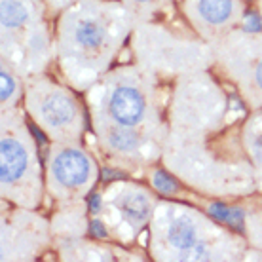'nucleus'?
<instances>
[{
	"label": "nucleus",
	"mask_w": 262,
	"mask_h": 262,
	"mask_svg": "<svg viewBox=\"0 0 262 262\" xmlns=\"http://www.w3.org/2000/svg\"><path fill=\"white\" fill-rule=\"evenodd\" d=\"M245 111L242 101L232 103V90L211 69L175 78L160 165L183 188L207 200L242 202L256 194L242 139Z\"/></svg>",
	"instance_id": "f257e3e1"
},
{
	"label": "nucleus",
	"mask_w": 262,
	"mask_h": 262,
	"mask_svg": "<svg viewBox=\"0 0 262 262\" xmlns=\"http://www.w3.org/2000/svg\"><path fill=\"white\" fill-rule=\"evenodd\" d=\"M0 88H2V93H0V111H6V108H13V106L21 105L25 82H23V78L13 71L12 67L2 63V61H0Z\"/></svg>",
	"instance_id": "a211bd4d"
},
{
	"label": "nucleus",
	"mask_w": 262,
	"mask_h": 262,
	"mask_svg": "<svg viewBox=\"0 0 262 262\" xmlns=\"http://www.w3.org/2000/svg\"><path fill=\"white\" fill-rule=\"evenodd\" d=\"M135 17L120 0H76L55 19V67L63 82L84 93L129 46Z\"/></svg>",
	"instance_id": "7ed1b4c3"
},
{
	"label": "nucleus",
	"mask_w": 262,
	"mask_h": 262,
	"mask_svg": "<svg viewBox=\"0 0 262 262\" xmlns=\"http://www.w3.org/2000/svg\"><path fill=\"white\" fill-rule=\"evenodd\" d=\"M48 6V12H50V15L53 17V21L57 19V15H59L63 10H67L69 6H72L76 0H44Z\"/></svg>",
	"instance_id": "6ab92c4d"
},
{
	"label": "nucleus",
	"mask_w": 262,
	"mask_h": 262,
	"mask_svg": "<svg viewBox=\"0 0 262 262\" xmlns=\"http://www.w3.org/2000/svg\"><path fill=\"white\" fill-rule=\"evenodd\" d=\"M255 253L247 237L203 209L160 198L148 226L146 255L154 262H245Z\"/></svg>",
	"instance_id": "20e7f679"
},
{
	"label": "nucleus",
	"mask_w": 262,
	"mask_h": 262,
	"mask_svg": "<svg viewBox=\"0 0 262 262\" xmlns=\"http://www.w3.org/2000/svg\"><path fill=\"white\" fill-rule=\"evenodd\" d=\"M242 139L255 169L256 192L262 194V111H247L242 125Z\"/></svg>",
	"instance_id": "dca6fc26"
},
{
	"label": "nucleus",
	"mask_w": 262,
	"mask_h": 262,
	"mask_svg": "<svg viewBox=\"0 0 262 262\" xmlns=\"http://www.w3.org/2000/svg\"><path fill=\"white\" fill-rule=\"evenodd\" d=\"M255 6H256V15H258V21H260V27H262V0H255Z\"/></svg>",
	"instance_id": "aec40b11"
},
{
	"label": "nucleus",
	"mask_w": 262,
	"mask_h": 262,
	"mask_svg": "<svg viewBox=\"0 0 262 262\" xmlns=\"http://www.w3.org/2000/svg\"><path fill=\"white\" fill-rule=\"evenodd\" d=\"M50 72L23 78V101L31 124L48 143L85 141L90 133V114L84 95Z\"/></svg>",
	"instance_id": "6e6552de"
},
{
	"label": "nucleus",
	"mask_w": 262,
	"mask_h": 262,
	"mask_svg": "<svg viewBox=\"0 0 262 262\" xmlns=\"http://www.w3.org/2000/svg\"><path fill=\"white\" fill-rule=\"evenodd\" d=\"M23 105L0 111V198L40 209L46 198L44 162Z\"/></svg>",
	"instance_id": "0eeeda50"
},
{
	"label": "nucleus",
	"mask_w": 262,
	"mask_h": 262,
	"mask_svg": "<svg viewBox=\"0 0 262 262\" xmlns=\"http://www.w3.org/2000/svg\"><path fill=\"white\" fill-rule=\"evenodd\" d=\"M131 13L135 21H158L173 19L181 15L177 0H120Z\"/></svg>",
	"instance_id": "f3484780"
},
{
	"label": "nucleus",
	"mask_w": 262,
	"mask_h": 262,
	"mask_svg": "<svg viewBox=\"0 0 262 262\" xmlns=\"http://www.w3.org/2000/svg\"><path fill=\"white\" fill-rule=\"evenodd\" d=\"M215 72L247 111H262V29L237 27L213 44Z\"/></svg>",
	"instance_id": "9d476101"
},
{
	"label": "nucleus",
	"mask_w": 262,
	"mask_h": 262,
	"mask_svg": "<svg viewBox=\"0 0 262 262\" xmlns=\"http://www.w3.org/2000/svg\"><path fill=\"white\" fill-rule=\"evenodd\" d=\"M0 61L29 78L55 67V21L44 0H0Z\"/></svg>",
	"instance_id": "423d86ee"
},
{
	"label": "nucleus",
	"mask_w": 262,
	"mask_h": 262,
	"mask_svg": "<svg viewBox=\"0 0 262 262\" xmlns=\"http://www.w3.org/2000/svg\"><path fill=\"white\" fill-rule=\"evenodd\" d=\"M160 194L139 179H116L106 183L93 200L92 224L95 236L131 247L148 232Z\"/></svg>",
	"instance_id": "1a4fd4ad"
},
{
	"label": "nucleus",
	"mask_w": 262,
	"mask_h": 262,
	"mask_svg": "<svg viewBox=\"0 0 262 262\" xmlns=\"http://www.w3.org/2000/svg\"><path fill=\"white\" fill-rule=\"evenodd\" d=\"M50 216L40 209L2 202L0 213V260L33 262L52 251Z\"/></svg>",
	"instance_id": "f8f14e48"
},
{
	"label": "nucleus",
	"mask_w": 262,
	"mask_h": 262,
	"mask_svg": "<svg viewBox=\"0 0 262 262\" xmlns=\"http://www.w3.org/2000/svg\"><path fill=\"white\" fill-rule=\"evenodd\" d=\"M249 0H177L183 19L194 33L215 44L237 27H245Z\"/></svg>",
	"instance_id": "ddd939ff"
},
{
	"label": "nucleus",
	"mask_w": 262,
	"mask_h": 262,
	"mask_svg": "<svg viewBox=\"0 0 262 262\" xmlns=\"http://www.w3.org/2000/svg\"><path fill=\"white\" fill-rule=\"evenodd\" d=\"M82 95L90 114L85 139L101 164L135 179L160 165L169 131V82L129 61L112 67Z\"/></svg>",
	"instance_id": "f03ea898"
},
{
	"label": "nucleus",
	"mask_w": 262,
	"mask_h": 262,
	"mask_svg": "<svg viewBox=\"0 0 262 262\" xmlns=\"http://www.w3.org/2000/svg\"><path fill=\"white\" fill-rule=\"evenodd\" d=\"M92 215L88 209V200L67 205H53L50 215L52 228V247L57 243H65L71 239L84 237L92 232Z\"/></svg>",
	"instance_id": "2eb2a0df"
},
{
	"label": "nucleus",
	"mask_w": 262,
	"mask_h": 262,
	"mask_svg": "<svg viewBox=\"0 0 262 262\" xmlns=\"http://www.w3.org/2000/svg\"><path fill=\"white\" fill-rule=\"evenodd\" d=\"M52 253L57 256V260L63 262H114L118 260V256L131 260V253L122 245L103 237H90V234L78 239L57 243L52 247Z\"/></svg>",
	"instance_id": "4468645a"
},
{
	"label": "nucleus",
	"mask_w": 262,
	"mask_h": 262,
	"mask_svg": "<svg viewBox=\"0 0 262 262\" xmlns=\"http://www.w3.org/2000/svg\"><path fill=\"white\" fill-rule=\"evenodd\" d=\"M127 53L131 61L169 84L188 72L209 71L215 63L213 44L200 38L183 15L135 23Z\"/></svg>",
	"instance_id": "39448f33"
},
{
	"label": "nucleus",
	"mask_w": 262,
	"mask_h": 262,
	"mask_svg": "<svg viewBox=\"0 0 262 262\" xmlns=\"http://www.w3.org/2000/svg\"><path fill=\"white\" fill-rule=\"evenodd\" d=\"M101 177V160L85 141L48 143L44 154L46 198L53 205L85 202Z\"/></svg>",
	"instance_id": "9b49d317"
}]
</instances>
